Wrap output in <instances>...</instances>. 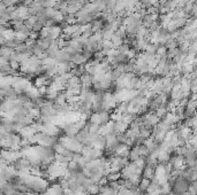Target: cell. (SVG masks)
Returning a JSON list of instances; mask_svg holds the SVG:
<instances>
[{"label": "cell", "mask_w": 197, "mask_h": 195, "mask_svg": "<svg viewBox=\"0 0 197 195\" xmlns=\"http://www.w3.org/2000/svg\"><path fill=\"white\" fill-rule=\"evenodd\" d=\"M2 2L5 4L6 7H11V6H18V0H2Z\"/></svg>", "instance_id": "cell-11"}, {"label": "cell", "mask_w": 197, "mask_h": 195, "mask_svg": "<svg viewBox=\"0 0 197 195\" xmlns=\"http://www.w3.org/2000/svg\"><path fill=\"white\" fill-rule=\"evenodd\" d=\"M112 36H113V32H112V31H102L103 40H111Z\"/></svg>", "instance_id": "cell-12"}, {"label": "cell", "mask_w": 197, "mask_h": 195, "mask_svg": "<svg viewBox=\"0 0 197 195\" xmlns=\"http://www.w3.org/2000/svg\"><path fill=\"white\" fill-rule=\"evenodd\" d=\"M9 66H11V68L13 70H18L20 69V63L18 61H15V60H9Z\"/></svg>", "instance_id": "cell-13"}, {"label": "cell", "mask_w": 197, "mask_h": 195, "mask_svg": "<svg viewBox=\"0 0 197 195\" xmlns=\"http://www.w3.org/2000/svg\"><path fill=\"white\" fill-rule=\"evenodd\" d=\"M64 21L68 24H75L77 22V17H76L75 14H66L64 15Z\"/></svg>", "instance_id": "cell-5"}, {"label": "cell", "mask_w": 197, "mask_h": 195, "mask_svg": "<svg viewBox=\"0 0 197 195\" xmlns=\"http://www.w3.org/2000/svg\"><path fill=\"white\" fill-rule=\"evenodd\" d=\"M15 39H18V41H21V43H24L25 40L28 39V36H25V34H22V32H15Z\"/></svg>", "instance_id": "cell-10"}, {"label": "cell", "mask_w": 197, "mask_h": 195, "mask_svg": "<svg viewBox=\"0 0 197 195\" xmlns=\"http://www.w3.org/2000/svg\"><path fill=\"white\" fill-rule=\"evenodd\" d=\"M80 82H81V86L91 87L92 86V76L87 74V72H84L83 75L80 76Z\"/></svg>", "instance_id": "cell-1"}, {"label": "cell", "mask_w": 197, "mask_h": 195, "mask_svg": "<svg viewBox=\"0 0 197 195\" xmlns=\"http://www.w3.org/2000/svg\"><path fill=\"white\" fill-rule=\"evenodd\" d=\"M98 115H99V124L100 125H106L111 120V114L109 111H102Z\"/></svg>", "instance_id": "cell-4"}, {"label": "cell", "mask_w": 197, "mask_h": 195, "mask_svg": "<svg viewBox=\"0 0 197 195\" xmlns=\"http://www.w3.org/2000/svg\"><path fill=\"white\" fill-rule=\"evenodd\" d=\"M149 185H150V180H149V179H146V178H141V180H139V188L141 189L142 192H145Z\"/></svg>", "instance_id": "cell-6"}, {"label": "cell", "mask_w": 197, "mask_h": 195, "mask_svg": "<svg viewBox=\"0 0 197 195\" xmlns=\"http://www.w3.org/2000/svg\"><path fill=\"white\" fill-rule=\"evenodd\" d=\"M84 193L89 195H98L99 185L98 184H90L87 188L84 189Z\"/></svg>", "instance_id": "cell-3"}, {"label": "cell", "mask_w": 197, "mask_h": 195, "mask_svg": "<svg viewBox=\"0 0 197 195\" xmlns=\"http://www.w3.org/2000/svg\"><path fill=\"white\" fill-rule=\"evenodd\" d=\"M107 181H116L119 178L121 177V173L120 172H110L109 174L105 176Z\"/></svg>", "instance_id": "cell-8"}, {"label": "cell", "mask_w": 197, "mask_h": 195, "mask_svg": "<svg viewBox=\"0 0 197 195\" xmlns=\"http://www.w3.org/2000/svg\"><path fill=\"white\" fill-rule=\"evenodd\" d=\"M18 1H22V0H18Z\"/></svg>", "instance_id": "cell-15"}, {"label": "cell", "mask_w": 197, "mask_h": 195, "mask_svg": "<svg viewBox=\"0 0 197 195\" xmlns=\"http://www.w3.org/2000/svg\"><path fill=\"white\" fill-rule=\"evenodd\" d=\"M4 38H5V40L14 39V38H15V31L11 28L6 29V30L4 31Z\"/></svg>", "instance_id": "cell-7"}, {"label": "cell", "mask_w": 197, "mask_h": 195, "mask_svg": "<svg viewBox=\"0 0 197 195\" xmlns=\"http://www.w3.org/2000/svg\"><path fill=\"white\" fill-rule=\"evenodd\" d=\"M141 177H142V178H146V179L151 180L152 178L155 177V169H153V168H151V166H149V165H145L144 169L142 170Z\"/></svg>", "instance_id": "cell-2"}, {"label": "cell", "mask_w": 197, "mask_h": 195, "mask_svg": "<svg viewBox=\"0 0 197 195\" xmlns=\"http://www.w3.org/2000/svg\"><path fill=\"white\" fill-rule=\"evenodd\" d=\"M43 27H44V24H42L41 22H37L36 21V23L32 25V29H31V31H34V32H37V34H39L41 32V30L43 29Z\"/></svg>", "instance_id": "cell-9"}, {"label": "cell", "mask_w": 197, "mask_h": 195, "mask_svg": "<svg viewBox=\"0 0 197 195\" xmlns=\"http://www.w3.org/2000/svg\"><path fill=\"white\" fill-rule=\"evenodd\" d=\"M24 44L28 46L29 48H32V47L36 45V40L35 39H31V38H29V37H28V39L24 41Z\"/></svg>", "instance_id": "cell-14"}]
</instances>
